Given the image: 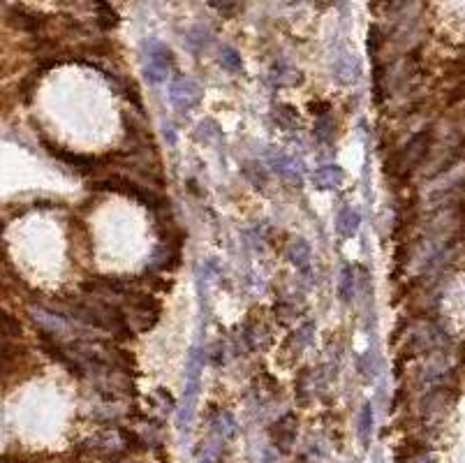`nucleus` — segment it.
Listing matches in <instances>:
<instances>
[{
  "label": "nucleus",
  "mask_w": 465,
  "mask_h": 463,
  "mask_svg": "<svg viewBox=\"0 0 465 463\" xmlns=\"http://www.w3.org/2000/svg\"><path fill=\"white\" fill-rule=\"evenodd\" d=\"M431 144H433V128H424L421 133H417L410 139L405 148H400V151L393 153V158L387 164V172L396 179L410 177V174L424 162L428 151H431Z\"/></svg>",
  "instance_id": "obj_1"
},
{
  "label": "nucleus",
  "mask_w": 465,
  "mask_h": 463,
  "mask_svg": "<svg viewBox=\"0 0 465 463\" xmlns=\"http://www.w3.org/2000/svg\"><path fill=\"white\" fill-rule=\"evenodd\" d=\"M91 190H109V192H118V195H125V197H133L137 202H142L146 208L151 211H162L167 206V199L160 197L157 192H153L151 188H144L139 183L130 181L125 177H107V179H100L91 183Z\"/></svg>",
  "instance_id": "obj_2"
},
{
  "label": "nucleus",
  "mask_w": 465,
  "mask_h": 463,
  "mask_svg": "<svg viewBox=\"0 0 465 463\" xmlns=\"http://www.w3.org/2000/svg\"><path fill=\"white\" fill-rule=\"evenodd\" d=\"M125 299H128V306H130V318H133L137 331H148V329H153L157 325L160 313H162V306L153 294L130 290V294L125 296Z\"/></svg>",
  "instance_id": "obj_3"
},
{
  "label": "nucleus",
  "mask_w": 465,
  "mask_h": 463,
  "mask_svg": "<svg viewBox=\"0 0 465 463\" xmlns=\"http://www.w3.org/2000/svg\"><path fill=\"white\" fill-rule=\"evenodd\" d=\"M296 429H299V417L294 413H285L280 419H276L274 424L269 426V440L271 445L283 452L289 454L296 445Z\"/></svg>",
  "instance_id": "obj_4"
},
{
  "label": "nucleus",
  "mask_w": 465,
  "mask_h": 463,
  "mask_svg": "<svg viewBox=\"0 0 465 463\" xmlns=\"http://www.w3.org/2000/svg\"><path fill=\"white\" fill-rule=\"evenodd\" d=\"M174 65V56L172 51L167 49L160 42H153L151 45V54H148V63L144 67V72L148 74V79L153 82H162L167 74H169V69Z\"/></svg>",
  "instance_id": "obj_5"
},
{
  "label": "nucleus",
  "mask_w": 465,
  "mask_h": 463,
  "mask_svg": "<svg viewBox=\"0 0 465 463\" xmlns=\"http://www.w3.org/2000/svg\"><path fill=\"white\" fill-rule=\"evenodd\" d=\"M199 98H201V91L192 79L177 77V79L172 82V102H174V107L177 109L188 111L199 102Z\"/></svg>",
  "instance_id": "obj_6"
},
{
  "label": "nucleus",
  "mask_w": 465,
  "mask_h": 463,
  "mask_svg": "<svg viewBox=\"0 0 465 463\" xmlns=\"http://www.w3.org/2000/svg\"><path fill=\"white\" fill-rule=\"evenodd\" d=\"M45 142V146L51 151V155H56L58 160H63V162H67V164H74V167H79V169H91L95 162V158H91V155H79V153H72V151H67V148H63V146H56V144H51L49 139H42Z\"/></svg>",
  "instance_id": "obj_7"
},
{
  "label": "nucleus",
  "mask_w": 465,
  "mask_h": 463,
  "mask_svg": "<svg viewBox=\"0 0 465 463\" xmlns=\"http://www.w3.org/2000/svg\"><path fill=\"white\" fill-rule=\"evenodd\" d=\"M359 225H362V213H359L357 208H352V206L340 208L338 216H336V232L340 234V237L343 239L354 237Z\"/></svg>",
  "instance_id": "obj_8"
},
{
  "label": "nucleus",
  "mask_w": 465,
  "mask_h": 463,
  "mask_svg": "<svg viewBox=\"0 0 465 463\" xmlns=\"http://www.w3.org/2000/svg\"><path fill=\"white\" fill-rule=\"evenodd\" d=\"M313 181L320 190H331V188H338L340 183L345 181V174H343V169L338 167V164H324V167H320L318 172H315Z\"/></svg>",
  "instance_id": "obj_9"
},
{
  "label": "nucleus",
  "mask_w": 465,
  "mask_h": 463,
  "mask_svg": "<svg viewBox=\"0 0 465 463\" xmlns=\"http://www.w3.org/2000/svg\"><path fill=\"white\" fill-rule=\"evenodd\" d=\"M21 336V322L12 313L0 311V340H14Z\"/></svg>",
  "instance_id": "obj_10"
},
{
  "label": "nucleus",
  "mask_w": 465,
  "mask_h": 463,
  "mask_svg": "<svg viewBox=\"0 0 465 463\" xmlns=\"http://www.w3.org/2000/svg\"><path fill=\"white\" fill-rule=\"evenodd\" d=\"M95 16H98V26L102 30H111L118 26V12L113 10L109 3H98L95 5Z\"/></svg>",
  "instance_id": "obj_11"
},
{
  "label": "nucleus",
  "mask_w": 465,
  "mask_h": 463,
  "mask_svg": "<svg viewBox=\"0 0 465 463\" xmlns=\"http://www.w3.org/2000/svg\"><path fill=\"white\" fill-rule=\"evenodd\" d=\"M274 111H276L274 118H276V123L280 128L294 130L296 125H299V113H296V109L292 107V104H280V107H276Z\"/></svg>",
  "instance_id": "obj_12"
},
{
  "label": "nucleus",
  "mask_w": 465,
  "mask_h": 463,
  "mask_svg": "<svg viewBox=\"0 0 465 463\" xmlns=\"http://www.w3.org/2000/svg\"><path fill=\"white\" fill-rule=\"evenodd\" d=\"M287 257H289V262H292V264L306 267V264H308V260H310V246H308V243H306L303 239H296L292 246H289Z\"/></svg>",
  "instance_id": "obj_13"
},
{
  "label": "nucleus",
  "mask_w": 465,
  "mask_h": 463,
  "mask_svg": "<svg viewBox=\"0 0 465 463\" xmlns=\"http://www.w3.org/2000/svg\"><path fill=\"white\" fill-rule=\"evenodd\" d=\"M354 269L352 267H345L343 274H340V283H338V294L340 299H343L345 303H349L354 299Z\"/></svg>",
  "instance_id": "obj_14"
},
{
  "label": "nucleus",
  "mask_w": 465,
  "mask_h": 463,
  "mask_svg": "<svg viewBox=\"0 0 465 463\" xmlns=\"http://www.w3.org/2000/svg\"><path fill=\"white\" fill-rule=\"evenodd\" d=\"M371 433H373V408L371 403H366L362 415H359V438H362L364 445H368V440H371Z\"/></svg>",
  "instance_id": "obj_15"
},
{
  "label": "nucleus",
  "mask_w": 465,
  "mask_h": 463,
  "mask_svg": "<svg viewBox=\"0 0 465 463\" xmlns=\"http://www.w3.org/2000/svg\"><path fill=\"white\" fill-rule=\"evenodd\" d=\"M220 63H223L225 69H230V72H239L241 65H243L239 51H236L234 47H225V49L220 51Z\"/></svg>",
  "instance_id": "obj_16"
},
{
  "label": "nucleus",
  "mask_w": 465,
  "mask_h": 463,
  "mask_svg": "<svg viewBox=\"0 0 465 463\" xmlns=\"http://www.w3.org/2000/svg\"><path fill=\"white\" fill-rule=\"evenodd\" d=\"M331 133H333V123H331V116H324V118H318V125H315V137L320 139V142H331Z\"/></svg>",
  "instance_id": "obj_17"
},
{
  "label": "nucleus",
  "mask_w": 465,
  "mask_h": 463,
  "mask_svg": "<svg viewBox=\"0 0 465 463\" xmlns=\"http://www.w3.org/2000/svg\"><path fill=\"white\" fill-rule=\"evenodd\" d=\"M380 47H382V38H380V28L373 26L371 28V42H368V51H371V56L377 60V54H380Z\"/></svg>",
  "instance_id": "obj_18"
},
{
  "label": "nucleus",
  "mask_w": 465,
  "mask_h": 463,
  "mask_svg": "<svg viewBox=\"0 0 465 463\" xmlns=\"http://www.w3.org/2000/svg\"><path fill=\"white\" fill-rule=\"evenodd\" d=\"M461 100H465V84L454 91V98L449 100V104H456V102H461Z\"/></svg>",
  "instance_id": "obj_19"
}]
</instances>
